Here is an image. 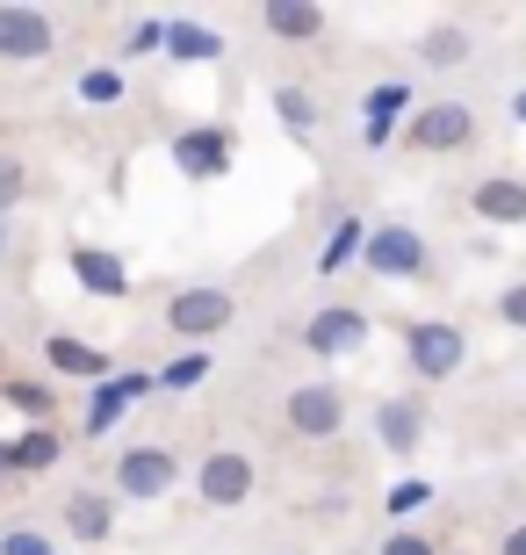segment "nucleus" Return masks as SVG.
Instances as JSON below:
<instances>
[{"instance_id": "1", "label": "nucleus", "mask_w": 526, "mask_h": 555, "mask_svg": "<svg viewBox=\"0 0 526 555\" xmlns=\"http://www.w3.org/2000/svg\"><path fill=\"white\" fill-rule=\"evenodd\" d=\"M469 361V332L447 325V318H419V325H405V369L419 375V383H447V375Z\"/></svg>"}, {"instance_id": "2", "label": "nucleus", "mask_w": 526, "mask_h": 555, "mask_svg": "<svg viewBox=\"0 0 526 555\" xmlns=\"http://www.w3.org/2000/svg\"><path fill=\"white\" fill-rule=\"evenodd\" d=\"M239 318V296L217 282H188L174 304H166V325H174V339H217L223 325Z\"/></svg>"}, {"instance_id": "3", "label": "nucleus", "mask_w": 526, "mask_h": 555, "mask_svg": "<svg viewBox=\"0 0 526 555\" xmlns=\"http://www.w3.org/2000/svg\"><path fill=\"white\" fill-rule=\"evenodd\" d=\"M174 483H181V454L174 448H152V440H144V448H123L116 454V498H166L174 491Z\"/></svg>"}, {"instance_id": "4", "label": "nucleus", "mask_w": 526, "mask_h": 555, "mask_svg": "<svg viewBox=\"0 0 526 555\" xmlns=\"http://www.w3.org/2000/svg\"><path fill=\"white\" fill-rule=\"evenodd\" d=\"M361 268L383 274V282H419L425 274V238L411 224H375L361 246Z\"/></svg>"}, {"instance_id": "5", "label": "nucleus", "mask_w": 526, "mask_h": 555, "mask_svg": "<svg viewBox=\"0 0 526 555\" xmlns=\"http://www.w3.org/2000/svg\"><path fill=\"white\" fill-rule=\"evenodd\" d=\"M405 144L411 152H462V144H476V108L469 102H425L405 124Z\"/></svg>"}, {"instance_id": "6", "label": "nucleus", "mask_w": 526, "mask_h": 555, "mask_svg": "<svg viewBox=\"0 0 526 555\" xmlns=\"http://www.w3.org/2000/svg\"><path fill=\"white\" fill-rule=\"evenodd\" d=\"M195 491H203V505H217V513H239L245 498H253V462H245L239 448H209L203 469H195Z\"/></svg>"}, {"instance_id": "7", "label": "nucleus", "mask_w": 526, "mask_h": 555, "mask_svg": "<svg viewBox=\"0 0 526 555\" xmlns=\"http://www.w3.org/2000/svg\"><path fill=\"white\" fill-rule=\"evenodd\" d=\"M174 166H181L188 181H217V173H231V130L223 124H188L181 138H174Z\"/></svg>"}, {"instance_id": "8", "label": "nucleus", "mask_w": 526, "mask_h": 555, "mask_svg": "<svg viewBox=\"0 0 526 555\" xmlns=\"http://www.w3.org/2000/svg\"><path fill=\"white\" fill-rule=\"evenodd\" d=\"M152 383H159V375H144V369H123V375H108V383H94V397H87V440L116 433V418L130 412Z\"/></svg>"}, {"instance_id": "9", "label": "nucleus", "mask_w": 526, "mask_h": 555, "mask_svg": "<svg viewBox=\"0 0 526 555\" xmlns=\"http://www.w3.org/2000/svg\"><path fill=\"white\" fill-rule=\"evenodd\" d=\"M361 339H368V318L354 304H324L318 318L304 325V347L318 353V361H339V353H354Z\"/></svg>"}, {"instance_id": "10", "label": "nucleus", "mask_w": 526, "mask_h": 555, "mask_svg": "<svg viewBox=\"0 0 526 555\" xmlns=\"http://www.w3.org/2000/svg\"><path fill=\"white\" fill-rule=\"evenodd\" d=\"M288 426L304 433V440H332L346 426V397L332 383H304V390L288 397Z\"/></svg>"}, {"instance_id": "11", "label": "nucleus", "mask_w": 526, "mask_h": 555, "mask_svg": "<svg viewBox=\"0 0 526 555\" xmlns=\"http://www.w3.org/2000/svg\"><path fill=\"white\" fill-rule=\"evenodd\" d=\"M65 268H73V282H80L87 296H108V304L138 288V282H130V268H123V253H108V246H73Z\"/></svg>"}, {"instance_id": "12", "label": "nucleus", "mask_w": 526, "mask_h": 555, "mask_svg": "<svg viewBox=\"0 0 526 555\" xmlns=\"http://www.w3.org/2000/svg\"><path fill=\"white\" fill-rule=\"evenodd\" d=\"M51 51V15L43 8H0V59H43Z\"/></svg>"}, {"instance_id": "13", "label": "nucleus", "mask_w": 526, "mask_h": 555, "mask_svg": "<svg viewBox=\"0 0 526 555\" xmlns=\"http://www.w3.org/2000/svg\"><path fill=\"white\" fill-rule=\"evenodd\" d=\"M43 361L59 375H73V383H108V375H116V361H108L102 347L73 339V332H51V339H43Z\"/></svg>"}, {"instance_id": "14", "label": "nucleus", "mask_w": 526, "mask_h": 555, "mask_svg": "<svg viewBox=\"0 0 526 555\" xmlns=\"http://www.w3.org/2000/svg\"><path fill=\"white\" fill-rule=\"evenodd\" d=\"M469 209H476L484 224H526V181H512V173H490V181L469 188Z\"/></svg>"}, {"instance_id": "15", "label": "nucleus", "mask_w": 526, "mask_h": 555, "mask_svg": "<svg viewBox=\"0 0 526 555\" xmlns=\"http://www.w3.org/2000/svg\"><path fill=\"white\" fill-rule=\"evenodd\" d=\"M405 108H411V87H405V80L368 87V102H361V138H368V144H389V138H397V124H405Z\"/></svg>"}, {"instance_id": "16", "label": "nucleus", "mask_w": 526, "mask_h": 555, "mask_svg": "<svg viewBox=\"0 0 526 555\" xmlns=\"http://www.w3.org/2000/svg\"><path fill=\"white\" fill-rule=\"evenodd\" d=\"M375 433H383V448H389V454H411V448L425 440L419 397H383V404H375Z\"/></svg>"}, {"instance_id": "17", "label": "nucleus", "mask_w": 526, "mask_h": 555, "mask_svg": "<svg viewBox=\"0 0 526 555\" xmlns=\"http://www.w3.org/2000/svg\"><path fill=\"white\" fill-rule=\"evenodd\" d=\"M65 534L87 541V548L108 541V534H116V505H108L102 491H73V498H65Z\"/></svg>"}, {"instance_id": "18", "label": "nucleus", "mask_w": 526, "mask_h": 555, "mask_svg": "<svg viewBox=\"0 0 526 555\" xmlns=\"http://www.w3.org/2000/svg\"><path fill=\"white\" fill-rule=\"evenodd\" d=\"M59 454H65L59 433H51V426H29L22 440H8V476H43Z\"/></svg>"}, {"instance_id": "19", "label": "nucleus", "mask_w": 526, "mask_h": 555, "mask_svg": "<svg viewBox=\"0 0 526 555\" xmlns=\"http://www.w3.org/2000/svg\"><path fill=\"white\" fill-rule=\"evenodd\" d=\"M166 59H181V65H217V59H223V37H217V29H203V22H166Z\"/></svg>"}, {"instance_id": "20", "label": "nucleus", "mask_w": 526, "mask_h": 555, "mask_svg": "<svg viewBox=\"0 0 526 555\" xmlns=\"http://www.w3.org/2000/svg\"><path fill=\"white\" fill-rule=\"evenodd\" d=\"M260 22L274 29V37L304 43V37H318V29H324V8H318V0H274V8H260Z\"/></svg>"}, {"instance_id": "21", "label": "nucleus", "mask_w": 526, "mask_h": 555, "mask_svg": "<svg viewBox=\"0 0 526 555\" xmlns=\"http://www.w3.org/2000/svg\"><path fill=\"white\" fill-rule=\"evenodd\" d=\"M361 246H368V224L361 217H339L332 238H324V253H318V274H339L346 260H361Z\"/></svg>"}, {"instance_id": "22", "label": "nucleus", "mask_w": 526, "mask_h": 555, "mask_svg": "<svg viewBox=\"0 0 526 555\" xmlns=\"http://www.w3.org/2000/svg\"><path fill=\"white\" fill-rule=\"evenodd\" d=\"M0 404H15L22 418H37V426H43V418H51V404H59V397L43 390V383H29V375H8V383H0Z\"/></svg>"}, {"instance_id": "23", "label": "nucleus", "mask_w": 526, "mask_h": 555, "mask_svg": "<svg viewBox=\"0 0 526 555\" xmlns=\"http://www.w3.org/2000/svg\"><path fill=\"white\" fill-rule=\"evenodd\" d=\"M274 116H282L296 138H310V130H318V102H310L304 87H274Z\"/></svg>"}, {"instance_id": "24", "label": "nucleus", "mask_w": 526, "mask_h": 555, "mask_svg": "<svg viewBox=\"0 0 526 555\" xmlns=\"http://www.w3.org/2000/svg\"><path fill=\"white\" fill-rule=\"evenodd\" d=\"M80 102H94V108L123 102V73H116V65H87V73H80Z\"/></svg>"}, {"instance_id": "25", "label": "nucleus", "mask_w": 526, "mask_h": 555, "mask_svg": "<svg viewBox=\"0 0 526 555\" xmlns=\"http://www.w3.org/2000/svg\"><path fill=\"white\" fill-rule=\"evenodd\" d=\"M419 51H425V65H440V73H447V65H462V59H469V29H433Z\"/></svg>"}, {"instance_id": "26", "label": "nucleus", "mask_w": 526, "mask_h": 555, "mask_svg": "<svg viewBox=\"0 0 526 555\" xmlns=\"http://www.w3.org/2000/svg\"><path fill=\"white\" fill-rule=\"evenodd\" d=\"M203 375H209V353H174L159 369V390H195Z\"/></svg>"}, {"instance_id": "27", "label": "nucleus", "mask_w": 526, "mask_h": 555, "mask_svg": "<svg viewBox=\"0 0 526 555\" xmlns=\"http://www.w3.org/2000/svg\"><path fill=\"white\" fill-rule=\"evenodd\" d=\"M22 188H29V166H22L15 152H0V217L22 203Z\"/></svg>"}, {"instance_id": "28", "label": "nucleus", "mask_w": 526, "mask_h": 555, "mask_svg": "<svg viewBox=\"0 0 526 555\" xmlns=\"http://www.w3.org/2000/svg\"><path fill=\"white\" fill-rule=\"evenodd\" d=\"M425 498H433V483H425V476H405V483L389 491V519H411V513L425 505Z\"/></svg>"}, {"instance_id": "29", "label": "nucleus", "mask_w": 526, "mask_h": 555, "mask_svg": "<svg viewBox=\"0 0 526 555\" xmlns=\"http://www.w3.org/2000/svg\"><path fill=\"white\" fill-rule=\"evenodd\" d=\"M0 555H59L37 527H0Z\"/></svg>"}, {"instance_id": "30", "label": "nucleus", "mask_w": 526, "mask_h": 555, "mask_svg": "<svg viewBox=\"0 0 526 555\" xmlns=\"http://www.w3.org/2000/svg\"><path fill=\"white\" fill-rule=\"evenodd\" d=\"M159 43H166V22L144 15L138 29H130V43H123V59H144V51H159Z\"/></svg>"}, {"instance_id": "31", "label": "nucleus", "mask_w": 526, "mask_h": 555, "mask_svg": "<svg viewBox=\"0 0 526 555\" xmlns=\"http://www.w3.org/2000/svg\"><path fill=\"white\" fill-rule=\"evenodd\" d=\"M498 318H505V325H519V332H526V282H512L505 296H498Z\"/></svg>"}, {"instance_id": "32", "label": "nucleus", "mask_w": 526, "mask_h": 555, "mask_svg": "<svg viewBox=\"0 0 526 555\" xmlns=\"http://www.w3.org/2000/svg\"><path fill=\"white\" fill-rule=\"evenodd\" d=\"M383 555H440V548H433L425 534H405V527H397V534L383 541Z\"/></svg>"}, {"instance_id": "33", "label": "nucleus", "mask_w": 526, "mask_h": 555, "mask_svg": "<svg viewBox=\"0 0 526 555\" xmlns=\"http://www.w3.org/2000/svg\"><path fill=\"white\" fill-rule=\"evenodd\" d=\"M505 555H526V527H512V534H505Z\"/></svg>"}, {"instance_id": "34", "label": "nucleus", "mask_w": 526, "mask_h": 555, "mask_svg": "<svg viewBox=\"0 0 526 555\" xmlns=\"http://www.w3.org/2000/svg\"><path fill=\"white\" fill-rule=\"evenodd\" d=\"M512 124H526V87H519V94H512Z\"/></svg>"}, {"instance_id": "35", "label": "nucleus", "mask_w": 526, "mask_h": 555, "mask_svg": "<svg viewBox=\"0 0 526 555\" xmlns=\"http://www.w3.org/2000/svg\"><path fill=\"white\" fill-rule=\"evenodd\" d=\"M0 483H8V440H0Z\"/></svg>"}]
</instances>
